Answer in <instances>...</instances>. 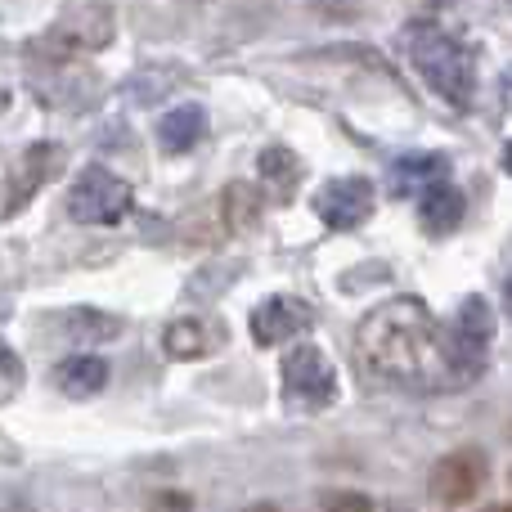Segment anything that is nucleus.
Returning <instances> with one entry per match:
<instances>
[{"instance_id": "obj_16", "label": "nucleus", "mask_w": 512, "mask_h": 512, "mask_svg": "<svg viewBox=\"0 0 512 512\" xmlns=\"http://www.w3.org/2000/svg\"><path fill=\"white\" fill-rule=\"evenodd\" d=\"M162 346H167L171 360H203V355H212V333H207L203 319H176V324L167 328V337H162Z\"/></svg>"}, {"instance_id": "obj_18", "label": "nucleus", "mask_w": 512, "mask_h": 512, "mask_svg": "<svg viewBox=\"0 0 512 512\" xmlns=\"http://www.w3.org/2000/svg\"><path fill=\"white\" fill-rule=\"evenodd\" d=\"M256 212H261V198L252 194V185H230V189H225V221H230L234 230L252 225Z\"/></svg>"}, {"instance_id": "obj_13", "label": "nucleus", "mask_w": 512, "mask_h": 512, "mask_svg": "<svg viewBox=\"0 0 512 512\" xmlns=\"http://www.w3.org/2000/svg\"><path fill=\"white\" fill-rule=\"evenodd\" d=\"M256 171H261V185H265V194H270V203H292L301 176H306L301 158L292 149H283V144H270V149L256 158Z\"/></svg>"}, {"instance_id": "obj_3", "label": "nucleus", "mask_w": 512, "mask_h": 512, "mask_svg": "<svg viewBox=\"0 0 512 512\" xmlns=\"http://www.w3.org/2000/svg\"><path fill=\"white\" fill-rule=\"evenodd\" d=\"M279 378H283V396H288L292 409H306V414H315V409H328L337 400V369L333 360H328L324 346L315 342H297L288 355H283L279 364Z\"/></svg>"}, {"instance_id": "obj_17", "label": "nucleus", "mask_w": 512, "mask_h": 512, "mask_svg": "<svg viewBox=\"0 0 512 512\" xmlns=\"http://www.w3.org/2000/svg\"><path fill=\"white\" fill-rule=\"evenodd\" d=\"M122 333V319L104 315V310H72L68 315V337L77 346H99V342H113Z\"/></svg>"}, {"instance_id": "obj_2", "label": "nucleus", "mask_w": 512, "mask_h": 512, "mask_svg": "<svg viewBox=\"0 0 512 512\" xmlns=\"http://www.w3.org/2000/svg\"><path fill=\"white\" fill-rule=\"evenodd\" d=\"M414 72L445 99L450 108H468L477 99V54L450 32V27L432 23V18H418L400 32Z\"/></svg>"}, {"instance_id": "obj_22", "label": "nucleus", "mask_w": 512, "mask_h": 512, "mask_svg": "<svg viewBox=\"0 0 512 512\" xmlns=\"http://www.w3.org/2000/svg\"><path fill=\"white\" fill-rule=\"evenodd\" d=\"M490 512H508V508L504 504H490Z\"/></svg>"}, {"instance_id": "obj_6", "label": "nucleus", "mask_w": 512, "mask_h": 512, "mask_svg": "<svg viewBox=\"0 0 512 512\" xmlns=\"http://www.w3.org/2000/svg\"><path fill=\"white\" fill-rule=\"evenodd\" d=\"M108 41H113V9L108 5H81V9H72L68 18H59L32 50L45 54V59H54V63H63V59H72V54L104 50Z\"/></svg>"}, {"instance_id": "obj_5", "label": "nucleus", "mask_w": 512, "mask_h": 512, "mask_svg": "<svg viewBox=\"0 0 512 512\" xmlns=\"http://www.w3.org/2000/svg\"><path fill=\"white\" fill-rule=\"evenodd\" d=\"M135 194L122 176H113L108 167H86L68 189V216L77 225H117L126 221Z\"/></svg>"}, {"instance_id": "obj_4", "label": "nucleus", "mask_w": 512, "mask_h": 512, "mask_svg": "<svg viewBox=\"0 0 512 512\" xmlns=\"http://www.w3.org/2000/svg\"><path fill=\"white\" fill-rule=\"evenodd\" d=\"M450 333V364L459 382H477L490 369V346H495V310L481 292L459 301V315H454Z\"/></svg>"}, {"instance_id": "obj_20", "label": "nucleus", "mask_w": 512, "mask_h": 512, "mask_svg": "<svg viewBox=\"0 0 512 512\" xmlns=\"http://www.w3.org/2000/svg\"><path fill=\"white\" fill-rule=\"evenodd\" d=\"M319 508L324 512H373V499L355 495V490H328V495L319 499Z\"/></svg>"}, {"instance_id": "obj_8", "label": "nucleus", "mask_w": 512, "mask_h": 512, "mask_svg": "<svg viewBox=\"0 0 512 512\" xmlns=\"http://www.w3.org/2000/svg\"><path fill=\"white\" fill-rule=\"evenodd\" d=\"M310 324H315V310H310V301L288 297V292H274V297H265L261 306L248 315V328H252V342L256 346H283V342H292V337L310 333Z\"/></svg>"}, {"instance_id": "obj_7", "label": "nucleus", "mask_w": 512, "mask_h": 512, "mask_svg": "<svg viewBox=\"0 0 512 512\" xmlns=\"http://www.w3.org/2000/svg\"><path fill=\"white\" fill-rule=\"evenodd\" d=\"M373 207H378V189H373L369 176L328 180V185L315 194V216L337 234L360 230V225L373 216Z\"/></svg>"}, {"instance_id": "obj_15", "label": "nucleus", "mask_w": 512, "mask_h": 512, "mask_svg": "<svg viewBox=\"0 0 512 512\" xmlns=\"http://www.w3.org/2000/svg\"><path fill=\"white\" fill-rule=\"evenodd\" d=\"M207 131V113L198 104H180L171 113H162L158 122V144L162 153H189Z\"/></svg>"}, {"instance_id": "obj_23", "label": "nucleus", "mask_w": 512, "mask_h": 512, "mask_svg": "<svg viewBox=\"0 0 512 512\" xmlns=\"http://www.w3.org/2000/svg\"><path fill=\"white\" fill-rule=\"evenodd\" d=\"M427 5H450V0H427Z\"/></svg>"}, {"instance_id": "obj_10", "label": "nucleus", "mask_w": 512, "mask_h": 512, "mask_svg": "<svg viewBox=\"0 0 512 512\" xmlns=\"http://www.w3.org/2000/svg\"><path fill=\"white\" fill-rule=\"evenodd\" d=\"M63 167V149L59 144H32V149L18 158V167H14V176H9V185H5V198H0V216H14V212H23L27 203H32L36 194H41L45 185H50V176Z\"/></svg>"}, {"instance_id": "obj_1", "label": "nucleus", "mask_w": 512, "mask_h": 512, "mask_svg": "<svg viewBox=\"0 0 512 512\" xmlns=\"http://www.w3.org/2000/svg\"><path fill=\"white\" fill-rule=\"evenodd\" d=\"M355 346L364 369L396 391L436 396L459 382L450 364V333L423 297H391L373 306L355 328Z\"/></svg>"}, {"instance_id": "obj_9", "label": "nucleus", "mask_w": 512, "mask_h": 512, "mask_svg": "<svg viewBox=\"0 0 512 512\" xmlns=\"http://www.w3.org/2000/svg\"><path fill=\"white\" fill-rule=\"evenodd\" d=\"M486 477H490L486 454L463 450V454H445V459H436L432 477H427V490H432L436 504L459 508V504H468L481 486H486Z\"/></svg>"}, {"instance_id": "obj_14", "label": "nucleus", "mask_w": 512, "mask_h": 512, "mask_svg": "<svg viewBox=\"0 0 512 512\" xmlns=\"http://www.w3.org/2000/svg\"><path fill=\"white\" fill-rule=\"evenodd\" d=\"M54 382H59V391L72 400L99 396V391L108 387V360H99V355H90V351L68 355V360L54 369Z\"/></svg>"}, {"instance_id": "obj_11", "label": "nucleus", "mask_w": 512, "mask_h": 512, "mask_svg": "<svg viewBox=\"0 0 512 512\" xmlns=\"http://www.w3.org/2000/svg\"><path fill=\"white\" fill-rule=\"evenodd\" d=\"M463 212H468V198H463V189L454 185L450 176L418 189V225H423V234H432V239H450L463 225Z\"/></svg>"}, {"instance_id": "obj_21", "label": "nucleus", "mask_w": 512, "mask_h": 512, "mask_svg": "<svg viewBox=\"0 0 512 512\" xmlns=\"http://www.w3.org/2000/svg\"><path fill=\"white\" fill-rule=\"evenodd\" d=\"M5 108H9V90L0 86V113H5Z\"/></svg>"}, {"instance_id": "obj_12", "label": "nucleus", "mask_w": 512, "mask_h": 512, "mask_svg": "<svg viewBox=\"0 0 512 512\" xmlns=\"http://www.w3.org/2000/svg\"><path fill=\"white\" fill-rule=\"evenodd\" d=\"M441 176H450V158L445 153H405V158L391 162L387 185H391V198H414L418 189Z\"/></svg>"}, {"instance_id": "obj_19", "label": "nucleus", "mask_w": 512, "mask_h": 512, "mask_svg": "<svg viewBox=\"0 0 512 512\" xmlns=\"http://www.w3.org/2000/svg\"><path fill=\"white\" fill-rule=\"evenodd\" d=\"M23 382H27V369H23V360H18V351L0 337V405H9V400L23 391Z\"/></svg>"}]
</instances>
